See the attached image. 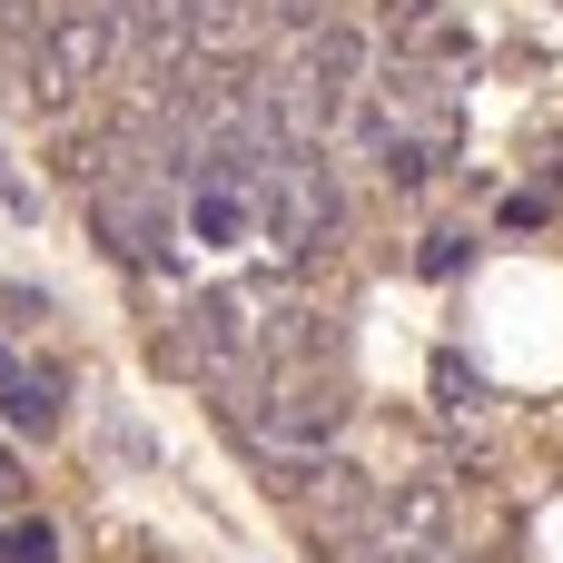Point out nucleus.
Returning <instances> with one entry per match:
<instances>
[{"instance_id":"ddd939ff","label":"nucleus","mask_w":563,"mask_h":563,"mask_svg":"<svg viewBox=\"0 0 563 563\" xmlns=\"http://www.w3.org/2000/svg\"><path fill=\"white\" fill-rule=\"evenodd\" d=\"M20 505V455H0V515Z\"/></svg>"},{"instance_id":"2eb2a0df","label":"nucleus","mask_w":563,"mask_h":563,"mask_svg":"<svg viewBox=\"0 0 563 563\" xmlns=\"http://www.w3.org/2000/svg\"><path fill=\"white\" fill-rule=\"evenodd\" d=\"M10 376H20V366H10V346H0V386H10Z\"/></svg>"},{"instance_id":"4468645a","label":"nucleus","mask_w":563,"mask_h":563,"mask_svg":"<svg viewBox=\"0 0 563 563\" xmlns=\"http://www.w3.org/2000/svg\"><path fill=\"white\" fill-rule=\"evenodd\" d=\"M0 30H10V40H30V10H20V0H0Z\"/></svg>"},{"instance_id":"0eeeda50","label":"nucleus","mask_w":563,"mask_h":563,"mask_svg":"<svg viewBox=\"0 0 563 563\" xmlns=\"http://www.w3.org/2000/svg\"><path fill=\"white\" fill-rule=\"evenodd\" d=\"M0 406H10V426H20V435H49V426H59V376H10V386H0Z\"/></svg>"},{"instance_id":"423d86ee","label":"nucleus","mask_w":563,"mask_h":563,"mask_svg":"<svg viewBox=\"0 0 563 563\" xmlns=\"http://www.w3.org/2000/svg\"><path fill=\"white\" fill-rule=\"evenodd\" d=\"M188 228H198L208 247H238V238L257 228V198H247L238 178H198V188H188Z\"/></svg>"},{"instance_id":"9b49d317","label":"nucleus","mask_w":563,"mask_h":563,"mask_svg":"<svg viewBox=\"0 0 563 563\" xmlns=\"http://www.w3.org/2000/svg\"><path fill=\"white\" fill-rule=\"evenodd\" d=\"M277 10V30H317V20H336V0H267Z\"/></svg>"},{"instance_id":"f03ea898","label":"nucleus","mask_w":563,"mask_h":563,"mask_svg":"<svg viewBox=\"0 0 563 563\" xmlns=\"http://www.w3.org/2000/svg\"><path fill=\"white\" fill-rule=\"evenodd\" d=\"M238 416H247V435L267 455H327L346 435V376L307 366V356H277V366H257V386H247Z\"/></svg>"},{"instance_id":"6e6552de","label":"nucleus","mask_w":563,"mask_h":563,"mask_svg":"<svg viewBox=\"0 0 563 563\" xmlns=\"http://www.w3.org/2000/svg\"><path fill=\"white\" fill-rule=\"evenodd\" d=\"M0 563H59V534H49L40 515H10V525H0Z\"/></svg>"},{"instance_id":"7ed1b4c3","label":"nucleus","mask_w":563,"mask_h":563,"mask_svg":"<svg viewBox=\"0 0 563 563\" xmlns=\"http://www.w3.org/2000/svg\"><path fill=\"white\" fill-rule=\"evenodd\" d=\"M89 238H99L119 267H158V257H168V188H158L148 168L89 178Z\"/></svg>"},{"instance_id":"1a4fd4ad","label":"nucleus","mask_w":563,"mask_h":563,"mask_svg":"<svg viewBox=\"0 0 563 563\" xmlns=\"http://www.w3.org/2000/svg\"><path fill=\"white\" fill-rule=\"evenodd\" d=\"M416 267H426V277H455V267H465V238H455V228H435V238H426V257H416Z\"/></svg>"},{"instance_id":"f8f14e48","label":"nucleus","mask_w":563,"mask_h":563,"mask_svg":"<svg viewBox=\"0 0 563 563\" xmlns=\"http://www.w3.org/2000/svg\"><path fill=\"white\" fill-rule=\"evenodd\" d=\"M544 218H554V188L544 198H505V228H544Z\"/></svg>"},{"instance_id":"f257e3e1","label":"nucleus","mask_w":563,"mask_h":563,"mask_svg":"<svg viewBox=\"0 0 563 563\" xmlns=\"http://www.w3.org/2000/svg\"><path fill=\"white\" fill-rule=\"evenodd\" d=\"M247 198H257V228L277 238V257H327L346 238V188H336L327 148H267Z\"/></svg>"},{"instance_id":"39448f33","label":"nucleus","mask_w":563,"mask_h":563,"mask_svg":"<svg viewBox=\"0 0 563 563\" xmlns=\"http://www.w3.org/2000/svg\"><path fill=\"white\" fill-rule=\"evenodd\" d=\"M287 59H297V69H307V79H317L336 109H346V99L366 89V69H376V59H366V40H356L346 20H317V30H297V49H287Z\"/></svg>"},{"instance_id":"9d476101","label":"nucleus","mask_w":563,"mask_h":563,"mask_svg":"<svg viewBox=\"0 0 563 563\" xmlns=\"http://www.w3.org/2000/svg\"><path fill=\"white\" fill-rule=\"evenodd\" d=\"M435 396H445V406H455V416H465V406H475V376H465V356H445V366H435Z\"/></svg>"},{"instance_id":"20e7f679","label":"nucleus","mask_w":563,"mask_h":563,"mask_svg":"<svg viewBox=\"0 0 563 563\" xmlns=\"http://www.w3.org/2000/svg\"><path fill=\"white\" fill-rule=\"evenodd\" d=\"M376 40L386 59H426V69H475V30L445 0H376Z\"/></svg>"}]
</instances>
